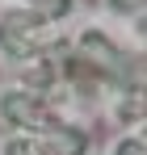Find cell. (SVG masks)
Wrapping results in <instances>:
<instances>
[{
  "instance_id": "cell-1",
  "label": "cell",
  "mask_w": 147,
  "mask_h": 155,
  "mask_svg": "<svg viewBox=\"0 0 147 155\" xmlns=\"http://www.w3.org/2000/svg\"><path fill=\"white\" fill-rule=\"evenodd\" d=\"M4 113H9L13 122H21V126H46L42 105L34 101V97H25V92H9V97H4Z\"/></svg>"
},
{
  "instance_id": "cell-3",
  "label": "cell",
  "mask_w": 147,
  "mask_h": 155,
  "mask_svg": "<svg viewBox=\"0 0 147 155\" xmlns=\"http://www.w3.org/2000/svg\"><path fill=\"white\" fill-rule=\"evenodd\" d=\"M122 155H147V147H143V143H126Z\"/></svg>"
},
{
  "instance_id": "cell-2",
  "label": "cell",
  "mask_w": 147,
  "mask_h": 155,
  "mask_svg": "<svg viewBox=\"0 0 147 155\" xmlns=\"http://www.w3.org/2000/svg\"><path fill=\"white\" fill-rule=\"evenodd\" d=\"M34 4H38V17H59L67 8V0H34Z\"/></svg>"
}]
</instances>
